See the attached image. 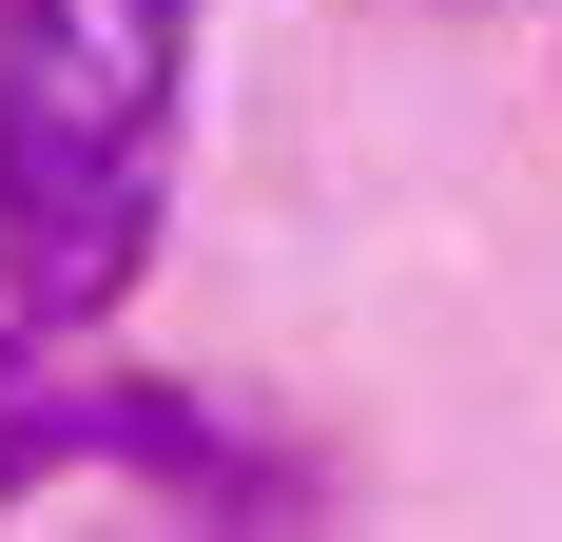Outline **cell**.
Segmentation results:
<instances>
[{"instance_id": "1", "label": "cell", "mask_w": 562, "mask_h": 542, "mask_svg": "<svg viewBox=\"0 0 562 542\" xmlns=\"http://www.w3.org/2000/svg\"><path fill=\"white\" fill-rule=\"evenodd\" d=\"M194 0H0V329H116L175 194Z\"/></svg>"}, {"instance_id": "2", "label": "cell", "mask_w": 562, "mask_h": 542, "mask_svg": "<svg viewBox=\"0 0 562 542\" xmlns=\"http://www.w3.org/2000/svg\"><path fill=\"white\" fill-rule=\"evenodd\" d=\"M58 465H136L175 504H291V465H252L194 387L98 369V329H0V504L58 485Z\"/></svg>"}]
</instances>
